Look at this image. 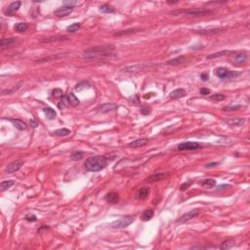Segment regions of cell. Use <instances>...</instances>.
<instances>
[{
	"mask_svg": "<svg viewBox=\"0 0 250 250\" xmlns=\"http://www.w3.org/2000/svg\"><path fill=\"white\" fill-rule=\"evenodd\" d=\"M225 98H226V97H225L224 95H222V94H214V95H212V96L210 97V99H211V100H214V101H217V102H219V101L224 100Z\"/></svg>",
	"mask_w": 250,
	"mask_h": 250,
	"instance_id": "cell-38",
	"label": "cell"
},
{
	"mask_svg": "<svg viewBox=\"0 0 250 250\" xmlns=\"http://www.w3.org/2000/svg\"><path fill=\"white\" fill-rule=\"evenodd\" d=\"M99 10H100V12H102V13H113L115 12V9H113L112 6L107 5V4L101 6Z\"/></svg>",
	"mask_w": 250,
	"mask_h": 250,
	"instance_id": "cell-34",
	"label": "cell"
},
{
	"mask_svg": "<svg viewBox=\"0 0 250 250\" xmlns=\"http://www.w3.org/2000/svg\"><path fill=\"white\" fill-rule=\"evenodd\" d=\"M113 46H96L91 47L84 51L86 58H101V57H111L115 56Z\"/></svg>",
	"mask_w": 250,
	"mask_h": 250,
	"instance_id": "cell-1",
	"label": "cell"
},
{
	"mask_svg": "<svg viewBox=\"0 0 250 250\" xmlns=\"http://www.w3.org/2000/svg\"><path fill=\"white\" fill-rule=\"evenodd\" d=\"M70 134V130L67 129V128H62V129H58L53 132V135L59 136V137H65V136H67Z\"/></svg>",
	"mask_w": 250,
	"mask_h": 250,
	"instance_id": "cell-24",
	"label": "cell"
},
{
	"mask_svg": "<svg viewBox=\"0 0 250 250\" xmlns=\"http://www.w3.org/2000/svg\"><path fill=\"white\" fill-rule=\"evenodd\" d=\"M153 217V211L150 209V210H145L144 211V213L142 215V218L144 219L145 221H149L150 220L151 218Z\"/></svg>",
	"mask_w": 250,
	"mask_h": 250,
	"instance_id": "cell-31",
	"label": "cell"
},
{
	"mask_svg": "<svg viewBox=\"0 0 250 250\" xmlns=\"http://www.w3.org/2000/svg\"><path fill=\"white\" fill-rule=\"evenodd\" d=\"M225 28H209V29H200V30H195V33L198 34H203V35H210V34H216L223 31Z\"/></svg>",
	"mask_w": 250,
	"mask_h": 250,
	"instance_id": "cell-10",
	"label": "cell"
},
{
	"mask_svg": "<svg viewBox=\"0 0 250 250\" xmlns=\"http://www.w3.org/2000/svg\"><path fill=\"white\" fill-rule=\"evenodd\" d=\"M150 194V189L149 188H141L140 190L138 191V198L140 199H145L147 195Z\"/></svg>",
	"mask_w": 250,
	"mask_h": 250,
	"instance_id": "cell-23",
	"label": "cell"
},
{
	"mask_svg": "<svg viewBox=\"0 0 250 250\" xmlns=\"http://www.w3.org/2000/svg\"><path fill=\"white\" fill-rule=\"evenodd\" d=\"M14 184H15V182L12 181V180H10V181H3L2 183L0 184V191L4 192L6 190H8V189H10Z\"/></svg>",
	"mask_w": 250,
	"mask_h": 250,
	"instance_id": "cell-26",
	"label": "cell"
},
{
	"mask_svg": "<svg viewBox=\"0 0 250 250\" xmlns=\"http://www.w3.org/2000/svg\"><path fill=\"white\" fill-rule=\"evenodd\" d=\"M83 155H84V153L81 150H77V151H74V153L71 154V158L74 160H78V159H81L83 157Z\"/></svg>",
	"mask_w": 250,
	"mask_h": 250,
	"instance_id": "cell-36",
	"label": "cell"
},
{
	"mask_svg": "<svg viewBox=\"0 0 250 250\" xmlns=\"http://www.w3.org/2000/svg\"><path fill=\"white\" fill-rule=\"evenodd\" d=\"M86 88H89V84L85 81L79 82L78 84H76V86H75V90L76 91H81V90L86 89Z\"/></svg>",
	"mask_w": 250,
	"mask_h": 250,
	"instance_id": "cell-37",
	"label": "cell"
},
{
	"mask_svg": "<svg viewBox=\"0 0 250 250\" xmlns=\"http://www.w3.org/2000/svg\"><path fill=\"white\" fill-rule=\"evenodd\" d=\"M167 3L170 5H172V4H176V3H178V1H168Z\"/></svg>",
	"mask_w": 250,
	"mask_h": 250,
	"instance_id": "cell-50",
	"label": "cell"
},
{
	"mask_svg": "<svg viewBox=\"0 0 250 250\" xmlns=\"http://www.w3.org/2000/svg\"><path fill=\"white\" fill-rule=\"evenodd\" d=\"M240 106H236V107H228V108H225L224 111H236V109H240Z\"/></svg>",
	"mask_w": 250,
	"mask_h": 250,
	"instance_id": "cell-46",
	"label": "cell"
},
{
	"mask_svg": "<svg viewBox=\"0 0 250 250\" xmlns=\"http://www.w3.org/2000/svg\"><path fill=\"white\" fill-rule=\"evenodd\" d=\"M147 142H149V140L147 139H139V140H136V141L131 142L128 146H129L130 147H143V146L147 145Z\"/></svg>",
	"mask_w": 250,
	"mask_h": 250,
	"instance_id": "cell-20",
	"label": "cell"
},
{
	"mask_svg": "<svg viewBox=\"0 0 250 250\" xmlns=\"http://www.w3.org/2000/svg\"><path fill=\"white\" fill-rule=\"evenodd\" d=\"M84 165L87 170L92 172H97L103 170L107 166V159L104 156L96 155V156H90L84 162Z\"/></svg>",
	"mask_w": 250,
	"mask_h": 250,
	"instance_id": "cell-2",
	"label": "cell"
},
{
	"mask_svg": "<svg viewBox=\"0 0 250 250\" xmlns=\"http://www.w3.org/2000/svg\"><path fill=\"white\" fill-rule=\"evenodd\" d=\"M229 73H230V70L225 69V67H218L215 71L216 75H217L219 78H222V79L228 78L229 77Z\"/></svg>",
	"mask_w": 250,
	"mask_h": 250,
	"instance_id": "cell-19",
	"label": "cell"
},
{
	"mask_svg": "<svg viewBox=\"0 0 250 250\" xmlns=\"http://www.w3.org/2000/svg\"><path fill=\"white\" fill-rule=\"evenodd\" d=\"M106 200L109 203H113L115 204L119 201V195L116 192H109L107 195H106Z\"/></svg>",
	"mask_w": 250,
	"mask_h": 250,
	"instance_id": "cell-18",
	"label": "cell"
},
{
	"mask_svg": "<svg viewBox=\"0 0 250 250\" xmlns=\"http://www.w3.org/2000/svg\"><path fill=\"white\" fill-rule=\"evenodd\" d=\"M236 51L234 50H224V51H221V52H218V53H214V54L207 56V59L208 60H212V59H216V58H219V57H222L224 55H231V54H236Z\"/></svg>",
	"mask_w": 250,
	"mask_h": 250,
	"instance_id": "cell-15",
	"label": "cell"
},
{
	"mask_svg": "<svg viewBox=\"0 0 250 250\" xmlns=\"http://www.w3.org/2000/svg\"><path fill=\"white\" fill-rule=\"evenodd\" d=\"M155 65H156V64H153V63L137 64V65H134V66H129V67H124L123 70H124V71H127V73H136V71L143 70L144 69H147V67H153V66H155Z\"/></svg>",
	"mask_w": 250,
	"mask_h": 250,
	"instance_id": "cell-5",
	"label": "cell"
},
{
	"mask_svg": "<svg viewBox=\"0 0 250 250\" xmlns=\"http://www.w3.org/2000/svg\"><path fill=\"white\" fill-rule=\"evenodd\" d=\"M150 112L151 111L150 108H144L141 109V113H143V115H150Z\"/></svg>",
	"mask_w": 250,
	"mask_h": 250,
	"instance_id": "cell-44",
	"label": "cell"
},
{
	"mask_svg": "<svg viewBox=\"0 0 250 250\" xmlns=\"http://www.w3.org/2000/svg\"><path fill=\"white\" fill-rule=\"evenodd\" d=\"M22 164H24V161L22 160H15L13 162H11L8 165H7L6 167V172L7 173H15L19 171L21 168Z\"/></svg>",
	"mask_w": 250,
	"mask_h": 250,
	"instance_id": "cell-8",
	"label": "cell"
},
{
	"mask_svg": "<svg viewBox=\"0 0 250 250\" xmlns=\"http://www.w3.org/2000/svg\"><path fill=\"white\" fill-rule=\"evenodd\" d=\"M198 215V210H192L190 212H188V213L184 214L182 217L178 220V223H186V222H189L191 221L192 219H194L195 217Z\"/></svg>",
	"mask_w": 250,
	"mask_h": 250,
	"instance_id": "cell-9",
	"label": "cell"
},
{
	"mask_svg": "<svg viewBox=\"0 0 250 250\" xmlns=\"http://www.w3.org/2000/svg\"><path fill=\"white\" fill-rule=\"evenodd\" d=\"M73 7L63 6V7H61V8L57 9L54 12V15H55V16H57V17H60V18L67 17V16H69L70 14L73 13Z\"/></svg>",
	"mask_w": 250,
	"mask_h": 250,
	"instance_id": "cell-7",
	"label": "cell"
},
{
	"mask_svg": "<svg viewBox=\"0 0 250 250\" xmlns=\"http://www.w3.org/2000/svg\"><path fill=\"white\" fill-rule=\"evenodd\" d=\"M230 188H232V186H231V185L223 184V185H219L216 190H217V191H223V190H227V189H230Z\"/></svg>",
	"mask_w": 250,
	"mask_h": 250,
	"instance_id": "cell-43",
	"label": "cell"
},
{
	"mask_svg": "<svg viewBox=\"0 0 250 250\" xmlns=\"http://www.w3.org/2000/svg\"><path fill=\"white\" fill-rule=\"evenodd\" d=\"M117 109V105L112 104V103H108V104L102 105L101 107L99 108L101 112H109L115 111V109Z\"/></svg>",
	"mask_w": 250,
	"mask_h": 250,
	"instance_id": "cell-16",
	"label": "cell"
},
{
	"mask_svg": "<svg viewBox=\"0 0 250 250\" xmlns=\"http://www.w3.org/2000/svg\"><path fill=\"white\" fill-rule=\"evenodd\" d=\"M25 220L28 221V222H35L37 220L36 216L33 215V214H29V215H26L25 216Z\"/></svg>",
	"mask_w": 250,
	"mask_h": 250,
	"instance_id": "cell-41",
	"label": "cell"
},
{
	"mask_svg": "<svg viewBox=\"0 0 250 250\" xmlns=\"http://www.w3.org/2000/svg\"><path fill=\"white\" fill-rule=\"evenodd\" d=\"M215 185H216V181L214 179H206L202 183V186L206 189L213 188V187H215Z\"/></svg>",
	"mask_w": 250,
	"mask_h": 250,
	"instance_id": "cell-32",
	"label": "cell"
},
{
	"mask_svg": "<svg viewBox=\"0 0 250 250\" xmlns=\"http://www.w3.org/2000/svg\"><path fill=\"white\" fill-rule=\"evenodd\" d=\"M200 94H202V95H208V94H210V90L206 88H202L200 90Z\"/></svg>",
	"mask_w": 250,
	"mask_h": 250,
	"instance_id": "cell-45",
	"label": "cell"
},
{
	"mask_svg": "<svg viewBox=\"0 0 250 250\" xmlns=\"http://www.w3.org/2000/svg\"><path fill=\"white\" fill-rule=\"evenodd\" d=\"M219 163L218 162H211V163H207L206 165H205V167L206 168H210V167H214V166H217Z\"/></svg>",
	"mask_w": 250,
	"mask_h": 250,
	"instance_id": "cell-47",
	"label": "cell"
},
{
	"mask_svg": "<svg viewBox=\"0 0 250 250\" xmlns=\"http://www.w3.org/2000/svg\"><path fill=\"white\" fill-rule=\"evenodd\" d=\"M138 29H129V30H123V31H120V32H117L115 33V36H120V35H124V34H129V33H133L136 32Z\"/></svg>",
	"mask_w": 250,
	"mask_h": 250,
	"instance_id": "cell-40",
	"label": "cell"
},
{
	"mask_svg": "<svg viewBox=\"0 0 250 250\" xmlns=\"http://www.w3.org/2000/svg\"><path fill=\"white\" fill-rule=\"evenodd\" d=\"M133 222H134L133 216H125V217L119 218L117 220L113 221L111 226L113 229H124L129 225H131Z\"/></svg>",
	"mask_w": 250,
	"mask_h": 250,
	"instance_id": "cell-4",
	"label": "cell"
},
{
	"mask_svg": "<svg viewBox=\"0 0 250 250\" xmlns=\"http://www.w3.org/2000/svg\"><path fill=\"white\" fill-rule=\"evenodd\" d=\"M10 122H12L13 125L15 127L17 128L19 130H25L26 128H28V125H26L25 122H24L21 119H16V118H11L9 119Z\"/></svg>",
	"mask_w": 250,
	"mask_h": 250,
	"instance_id": "cell-12",
	"label": "cell"
},
{
	"mask_svg": "<svg viewBox=\"0 0 250 250\" xmlns=\"http://www.w3.org/2000/svg\"><path fill=\"white\" fill-rule=\"evenodd\" d=\"M192 184V181L186 182V183H184V184L182 185L181 187H180V190H181V191H186L189 187H190V186H191Z\"/></svg>",
	"mask_w": 250,
	"mask_h": 250,
	"instance_id": "cell-42",
	"label": "cell"
},
{
	"mask_svg": "<svg viewBox=\"0 0 250 250\" xmlns=\"http://www.w3.org/2000/svg\"><path fill=\"white\" fill-rule=\"evenodd\" d=\"M69 39L67 36H53V37H49V38H46L44 40H41V42H53V41H60V40H66Z\"/></svg>",
	"mask_w": 250,
	"mask_h": 250,
	"instance_id": "cell-28",
	"label": "cell"
},
{
	"mask_svg": "<svg viewBox=\"0 0 250 250\" xmlns=\"http://www.w3.org/2000/svg\"><path fill=\"white\" fill-rule=\"evenodd\" d=\"M67 103H69V105L75 107V106H77L79 104V100L77 99L76 97H75L74 94L70 93V94L67 95Z\"/></svg>",
	"mask_w": 250,
	"mask_h": 250,
	"instance_id": "cell-25",
	"label": "cell"
},
{
	"mask_svg": "<svg viewBox=\"0 0 250 250\" xmlns=\"http://www.w3.org/2000/svg\"><path fill=\"white\" fill-rule=\"evenodd\" d=\"M200 149V145L196 142H184L178 146V150H195Z\"/></svg>",
	"mask_w": 250,
	"mask_h": 250,
	"instance_id": "cell-6",
	"label": "cell"
},
{
	"mask_svg": "<svg viewBox=\"0 0 250 250\" xmlns=\"http://www.w3.org/2000/svg\"><path fill=\"white\" fill-rule=\"evenodd\" d=\"M79 28H80V25H79L78 22H74V24L70 25V26H67V30L69 32H75V31H77Z\"/></svg>",
	"mask_w": 250,
	"mask_h": 250,
	"instance_id": "cell-35",
	"label": "cell"
},
{
	"mask_svg": "<svg viewBox=\"0 0 250 250\" xmlns=\"http://www.w3.org/2000/svg\"><path fill=\"white\" fill-rule=\"evenodd\" d=\"M52 94H53V96L56 97V98H62L64 96L63 95V91L61 90V89H59V88H56V89L53 90Z\"/></svg>",
	"mask_w": 250,
	"mask_h": 250,
	"instance_id": "cell-39",
	"label": "cell"
},
{
	"mask_svg": "<svg viewBox=\"0 0 250 250\" xmlns=\"http://www.w3.org/2000/svg\"><path fill=\"white\" fill-rule=\"evenodd\" d=\"M16 41H17V38H15V37H11V38H4V39H1V41H0V45H1L2 49H4L6 47L11 46V45L14 44Z\"/></svg>",
	"mask_w": 250,
	"mask_h": 250,
	"instance_id": "cell-21",
	"label": "cell"
},
{
	"mask_svg": "<svg viewBox=\"0 0 250 250\" xmlns=\"http://www.w3.org/2000/svg\"><path fill=\"white\" fill-rule=\"evenodd\" d=\"M200 77H201V80H203V81L208 80V74L207 73H202L201 75H200Z\"/></svg>",
	"mask_w": 250,
	"mask_h": 250,
	"instance_id": "cell-48",
	"label": "cell"
},
{
	"mask_svg": "<svg viewBox=\"0 0 250 250\" xmlns=\"http://www.w3.org/2000/svg\"><path fill=\"white\" fill-rule=\"evenodd\" d=\"M185 96H186V90L183 88L173 90L169 95V97L171 98V99H180V98H183Z\"/></svg>",
	"mask_w": 250,
	"mask_h": 250,
	"instance_id": "cell-13",
	"label": "cell"
},
{
	"mask_svg": "<svg viewBox=\"0 0 250 250\" xmlns=\"http://www.w3.org/2000/svg\"><path fill=\"white\" fill-rule=\"evenodd\" d=\"M30 125H31L33 128H36L38 124H37V122H36L35 120H30Z\"/></svg>",
	"mask_w": 250,
	"mask_h": 250,
	"instance_id": "cell-49",
	"label": "cell"
},
{
	"mask_svg": "<svg viewBox=\"0 0 250 250\" xmlns=\"http://www.w3.org/2000/svg\"><path fill=\"white\" fill-rule=\"evenodd\" d=\"M186 62V58L184 56H180V57H177L175 59H172L167 62V64L169 66H178V65H181V64H183Z\"/></svg>",
	"mask_w": 250,
	"mask_h": 250,
	"instance_id": "cell-22",
	"label": "cell"
},
{
	"mask_svg": "<svg viewBox=\"0 0 250 250\" xmlns=\"http://www.w3.org/2000/svg\"><path fill=\"white\" fill-rule=\"evenodd\" d=\"M43 112L47 115L49 119H54L56 117V112L51 108H45L43 109Z\"/></svg>",
	"mask_w": 250,
	"mask_h": 250,
	"instance_id": "cell-27",
	"label": "cell"
},
{
	"mask_svg": "<svg viewBox=\"0 0 250 250\" xmlns=\"http://www.w3.org/2000/svg\"><path fill=\"white\" fill-rule=\"evenodd\" d=\"M234 245V240H226V241H224L221 244L220 248L221 249H230V248H232Z\"/></svg>",
	"mask_w": 250,
	"mask_h": 250,
	"instance_id": "cell-33",
	"label": "cell"
},
{
	"mask_svg": "<svg viewBox=\"0 0 250 250\" xmlns=\"http://www.w3.org/2000/svg\"><path fill=\"white\" fill-rule=\"evenodd\" d=\"M246 60H247V55H246V54H242V53H241V54L236 55V57H234V62L237 63V64L245 63Z\"/></svg>",
	"mask_w": 250,
	"mask_h": 250,
	"instance_id": "cell-29",
	"label": "cell"
},
{
	"mask_svg": "<svg viewBox=\"0 0 250 250\" xmlns=\"http://www.w3.org/2000/svg\"><path fill=\"white\" fill-rule=\"evenodd\" d=\"M244 119L243 118H240V117H237V118H232V119H228L227 120V123L231 126L233 127H240L242 126L244 123Z\"/></svg>",
	"mask_w": 250,
	"mask_h": 250,
	"instance_id": "cell-17",
	"label": "cell"
},
{
	"mask_svg": "<svg viewBox=\"0 0 250 250\" xmlns=\"http://www.w3.org/2000/svg\"><path fill=\"white\" fill-rule=\"evenodd\" d=\"M167 176H168V173H155V174H153V175L150 176L149 178H147L146 181L147 182V183H154V182L165 179Z\"/></svg>",
	"mask_w": 250,
	"mask_h": 250,
	"instance_id": "cell-11",
	"label": "cell"
},
{
	"mask_svg": "<svg viewBox=\"0 0 250 250\" xmlns=\"http://www.w3.org/2000/svg\"><path fill=\"white\" fill-rule=\"evenodd\" d=\"M211 10H205V9H191V10H177L171 12L173 16H178V15H186V16L190 17H201V16H207V15L212 14Z\"/></svg>",
	"mask_w": 250,
	"mask_h": 250,
	"instance_id": "cell-3",
	"label": "cell"
},
{
	"mask_svg": "<svg viewBox=\"0 0 250 250\" xmlns=\"http://www.w3.org/2000/svg\"><path fill=\"white\" fill-rule=\"evenodd\" d=\"M21 1H16V2H13L12 4H10L8 6V8L6 10V14L8 15V16H11L13 13H15L16 11L19 10V8L21 7Z\"/></svg>",
	"mask_w": 250,
	"mask_h": 250,
	"instance_id": "cell-14",
	"label": "cell"
},
{
	"mask_svg": "<svg viewBox=\"0 0 250 250\" xmlns=\"http://www.w3.org/2000/svg\"><path fill=\"white\" fill-rule=\"evenodd\" d=\"M28 28V24H25V22H19V24L15 25V29L19 32H24Z\"/></svg>",
	"mask_w": 250,
	"mask_h": 250,
	"instance_id": "cell-30",
	"label": "cell"
}]
</instances>
